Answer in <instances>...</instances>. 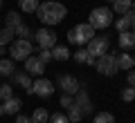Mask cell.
<instances>
[{"label":"cell","instance_id":"obj_1","mask_svg":"<svg viewBox=\"0 0 135 123\" xmlns=\"http://www.w3.org/2000/svg\"><path fill=\"white\" fill-rule=\"evenodd\" d=\"M36 16H38V20L43 25H50V27H52V25H59L68 16V9H65V5L56 2V0H45V2L38 5Z\"/></svg>","mask_w":135,"mask_h":123},{"label":"cell","instance_id":"obj_2","mask_svg":"<svg viewBox=\"0 0 135 123\" xmlns=\"http://www.w3.org/2000/svg\"><path fill=\"white\" fill-rule=\"evenodd\" d=\"M95 38V27L88 23H79L77 27H72L68 31V43L72 45H88V40Z\"/></svg>","mask_w":135,"mask_h":123},{"label":"cell","instance_id":"obj_3","mask_svg":"<svg viewBox=\"0 0 135 123\" xmlns=\"http://www.w3.org/2000/svg\"><path fill=\"white\" fill-rule=\"evenodd\" d=\"M88 18H90L88 25H92L95 29H108L113 25V9H108V7H95Z\"/></svg>","mask_w":135,"mask_h":123},{"label":"cell","instance_id":"obj_4","mask_svg":"<svg viewBox=\"0 0 135 123\" xmlns=\"http://www.w3.org/2000/svg\"><path fill=\"white\" fill-rule=\"evenodd\" d=\"M32 54H34L32 40H27V38H16V40H11V47H9V58L11 61H25Z\"/></svg>","mask_w":135,"mask_h":123},{"label":"cell","instance_id":"obj_5","mask_svg":"<svg viewBox=\"0 0 135 123\" xmlns=\"http://www.w3.org/2000/svg\"><path fill=\"white\" fill-rule=\"evenodd\" d=\"M95 67H97V72L99 74H104V76H115L117 74V54L115 52H106V54H101L99 58L95 61Z\"/></svg>","mask_w":135,"mask_h":123},{"label":"cell","instance_id":"obj_6","mask_svg":"<svg viewBox=\"0 0 135 123\" xmlns=\"http://www.w3.org/2000/svg\"><path fill=\"white\" fill-rule=\"evenodd\" d=\"M27 94H36V96H41V99H50V96L54 94V83L47 81V78H43V76H38V78L32 83V90H29Z\"/></svg>","mask_w":135,"mask_h":123},{"label":"cell","instance_id":"obj_7","mask_svg":"<svg viewBox=\"0 0 135 123\" xmlns=\"http://www.w3.org/2000/svg\"><path fill=\"white\" fill-rule=\"evenodd\" d=\"M108 47H110V38H108V36H95L92 40H88V45H86L88 54L95 56V58H99L101 54H106Z\"/></svg>","mask_w":135,"mask_h":123},{"label":"cell","instance_id":"obj_8","mask_svg":"<svg viewBox=\"0 0 135 123\" xmlns=\"http://www.w3.org/2000/svg\"><path fill=\"white\" fill-rule=\"evenodd\" d=\"M34 38H36L38 47H43V49H52L54 45H56V34H54L52 29H47V27H41L38 31L34 34Z\"/></svg>","mask_w":135,"mask_h":123},{"label":"cell","instance_id":"obj_9","mask_svg":"<svg viewBox=\"0 0 135 123\" xmlns=\"http://www.w3.org/2000/svg\"><path fill=\"white\" fill-rule=\"evenodd\" d=\"M59 87L63 90V94H72L74 96L79 92V81L72 74H61L59 76Z\"/></svg>","mask_w":135,"mask_h":123},{"label":"cell","instance_id":"obj_10","mask_svg":"<svg viewBox=\"0 0 135 123\" xmlns=\"http://www.w3.org/2000/svg\"><path fill=\"white\" fill-rule=\"evenodd\" d=\"M25 72H27L29 76H43L45 63L41 61L38 56H27V58H25Z\"/></svg>","mask_w":135,"mask_h":123},{"label":"cell","instance_id":"obj_11","mask_svg":"<svg viewBox=\"0 0 135 123\" xmlns=\"http://www.w3.org/2000/svg\"><path fill=\"white\" fill-rule=\"evenodd\" d=\"M74 96H77V99H74V103L81 108L83 116H86V114H92V103H90V96H88V92H86V90H79Z\"/></svg>","mask_w":135,"mask_h":123},{"label":"cell","instance_id":"obj_12","mask_svg":"<svg viewBox=\"0 0 135 123\" xmlns=\"http://www.w3.org/2000/svg\"><path fill=\"white\" fill-rule=\"evenodd\" d=\"M117 43H119V49L128 52V49H135V34L131 31H119V38H117Z\"/></svg>","mask_w":135,"mask_h":123},{"label":"cell","instance_id":"obj_13","mask_svg":"<svg viewBox=\"0 0 135 123\" xmlns=\"http://www.w3.org/2000/svg\"><path fill=\"white\" fill-rule=\"evenodd\" d=\"M133 67H135V56H131V54H126V52L117 54V69L131 72Z\"/></svg>","mask_w":135,"mask_h":123},{"label":"cell","instance_id":"obj_14","mask_svg":"<svg viewBox=\"0 0 135 123\" xmlns=\"http://www.w3.org/2000/svg\"><path fill=\"white\" fill-rule=\"evenodd\" d=\"M133 20H135V14L133 11H126V14H122V18L115 23V29L117 31H128L131 25H133Z\"/></svg>","mask_w":135,"mask_h":123},{"label":"cell","instance_id":"obj_15","mask_svg":"<svg viewBox=\"0 0 135 123\" xmlns=\"http://www.w3.org/2000/svg\"><path fill=\"white\" fill-rule=\"evenodd\" d=\"M2 108H5V114H11V116H16V114L20 112V108H23V103H20V99L11 96V99H7L5 103H2Z\"/></svg>","mask_w":135,"mask_h":123},{"label":"cell","instance_id":"obj_16","mask_svg":"<svg viewBox=\"0 0 135 123\" xmlns=\"http://www.w3.org/2000/svg\"><path fill=\"white\" fill-rule=\"evenodd\" d=\"M11 78H14V83L23 85L27 92L32 90V78H29V74H27V72H23V74H20V72H14V74H11Z\"/></svg>","mask_w":135,"mask_h":123},{"label":"cell","instance_id":"obj_17","mask_svg":"<svg viewBox=\"0 0 135 123\" xmlns=\"http://www.w3.org/2000/svg\"><path fill=\"white\" fill-rule=\"evenodd\" d=\"M16 72V65L11 58H0V76H11Z\"/></svg>","mask_w":135,"mask_h":123},{"label":"cell","instance_id":"obj_18","mask_svg":"<svg viewBox=\"0 0 135 123\" xmlns=\"http://www.w3.org/2000/svg\"><path fill=\"white\" fill-rule=\"evenodd\" d=\"M68 119H70V123H79L83 119V112H81V108H79L77 103H72L70 108H68V114H65Z\"/></svg>","mask_w":135,"mask_h":123},{"label":"cell","instance_id":"obj_19","mask_svg":"<svg viewBox=\"0 0 135 123\" xmlns=\"http://www.w3.org/2000/svg\"><path fill=\"white\" fill-rule=\"evenodd\" d=\"M70 56H72V54H70L68 47H59V45L52 47V61H68Z\"/></svg>","mask_w":135,"mask_h":123},{"label":"cell","instance_id":"obj_20","mask_svg":"<svg viewBox=\"0 0 135 123\" xmlns=\"http://www.w3.org/2000/svg\"><path fill=\"white\" fill-rule=\"evenodd\" d=\"M14 36H16V31H14V27H2L0 29V45H2V47H5V45H9L11 40H14Z\"/></svg>","mask_w":135,"mask_h":123},{"label":"cell","instance_id":"obj_21","mask_svg":"<svg viewBox=\"0 0 135 123\" xmlns=\"http://www.w3.org/2000/svg\"><path fill=\"white\" fill-rule=\"evenodd\" d=\"M50 121V112L45 108H36L32 114V123H47Z\"/></svg>","mask_w":135,"mask_h":123},{"label":"cell","instance_id":"obj_22","mask_svg":"<svg viewBox=\"0 0 135 123\" xmlns=\"http://www.w3.org/2000/svg\"><path fill=\"white\" fill-rule=\"evenodd\" d=\"M131 2L133 0H113V11L115 14H126V11H131Z\"/></svg>","mask_w":135,"mask_h":123},{"label":"cell","instance_id":"obj_23","mask_svg":"<svg viewBox=\"0 0 135 123\" xmlns=\"http://www.w3.org/2000/svg\"><path fill=\"white\" fill-rule=\"evenodd\" d=\"M18 7L25 11V14H36V9H38V0H18Z\"/></svg>","mask_w":135,"mask_h":123},{"label":"cell","instance_id":"obj_24","mask_svg":"<svg viewBox=\"0 0 135 123\" xmlns=\"http://www.w3.org/2000/svg\"><path fill=\"white\" fill-rule=\"evenodd\" d=\"M20 23H23V18H20L18 11H9V14L5 16V25L7 27H16V25H20Z\"/></svg>","mask_w":135,"mask_h":123},{"label":"cell","instance_id":"obj_25","mask_svg":"<svg viewBox=\"0 0 135 123\" xmlns=\"http://www.w3.org/2000/svg\"><path fill=\"white\" fill-rule=\"evenodd\" d=\"M14 31H16V36H18V38H27V40H29V36H32V29H29L25 23L16 25V27H14Z\"/></svg>","mask_w":135,"mask_h":123},{"label":"cell","instance_id":"obj_26","mask_svg":"<svg viewBox=\"0 0 135 123\" xmlns=\"http://www.w3.org/2000/svg\"><path fill=\"white\" fill-rule=\"evenodd\" d=\"M95 123H115V116L110 112H97L95 114Z\"/></svg>","mask_w":135,"mask_h":123},{"label":"cell","instance_id":"obj_27","mask_svg":"<svg viewBox=\"0 0 135 123\" xmlns=\"http://www.w3.org/2000/svg\"><path fill=\"white\" fill-rule=\"evenodd\" d=\"M122 101H124V103H133L135 101V87H126V90H122Z\"/></svg>","mask_w":135,"mask_h":123},{"label":"cell","instance_id":"obj_28","mask_svg":"<svg viewBox=\"0 0 135 123\" xmlns=\"http://www.w3.org/2000/svg\"><path fill=\"white\" fill-rule=\"evenodd\" d=\"M11 96H14V87L11 85H0V101H7V99H11Z\"/></svg>","mask_w":135,"mask_h":123},{"label":"cell","instance_id":"obj_29","mask_svg":"<svg viewBox=\"0 0 135 123\" xmlns=\"http://www.w3.org/2000/svg\"><path fill=\"white\" fill-rule=\"evenodd\" d=\"M72 58H74L77 63H86V58H88V49H86V47H79L77 52L72 54Z\"/></svg>","mask_w":135,"mask_h":123},{"label":"cell","instance_id":"obj_30","mask_svg":"<svg viewBox=\"0 0 135 123\" xmlns=\"http://www.w3.org/2000/svg\"><path fill=\"white\" fill-rule=\"evenodd\" d=\"M47 123H70V119H68L65 114L56 112V114H50V121Z\"/></svg>","mask_w":135,"mask_h":123},{"label":"cell","instance_id":"obj_31","mask_svg":"<svg viewBox=\"0 0 135 123\" xmlns=\"http://www.w3.org/2000/svg\"><path fill=\"white\" fill-rule=\"evenodd\" d=\"M38 58L43 63H50L52 61V49H43V47H38Z\"/></svg>","mask_w":135,"mask_h":123},{"label":"cell","instance_id":"obj_32","mask_svg":"<svg viewBox=\"0 0 135 123\" xmlns=\"http://www.w3.org/2000/svg\"><path fill=\"white\" fill-rule=\"evenodd\" d=\"M72 103H74L72 94H63V96H61V108H70Z\"/></svg>","mask_w":135,"mask_h":123},{"label":"cell","instance_id":"obj_33","mask_svg":"<svg viewBox=\"0 0 135 123\" xmlns=\"http://www.w3.org/2000/svg\"><path fill=\"white\" fill-rule=\"evenodd\" d=\"M16 123H32V119L25 114H16Z\"/></svg>","mask_w":135,"mask_h":123},{"label":"cell","instance_id":"obj_34","mask_svg":"<svg viewBox=\"0 0 135 123\" xmlns=\"http://www.w3.org/2000/svg\"><path fill=\"white\" fill-rule=\"evenodd\" d=\"M128 85H131V87H135V72H133V69L128 72Z\"/></svg>","mask_w":135,"mask_h":123},{"label":"cell","instance_id":"obj_35","mask_svg":"<svg viewBox=\"0 0 135 123\" xmlns=\"http://www.w3.org/2000/svg\"><path fill=\"white\" fill-rule=\"evenodd\" d=\"M95 61H97V58H95V56H90V54H88V58H86V65H95Z\"/></svg>","mask_w":135,"mask_h":123},{"label":"cell","instance_id":"obj_36","mask_svg":"<svg viewBox=\"0 0 135 123\" xmlns=\"http://www.w3.org/2000/svg\"><path fill=\"white\" fill-rule=\"evenodd\" d=\"M131 11H133V14H135V0H133V2H131Z\"/></svg>","mask_w":135,"mask_h":123},{"label":"cell","instance_id":"obj_37","mask_svg":"<svg viewBox=\"0 0 135 123\" xmlns=\"http://www.w3.org/2000/svg\"><path fill=\"white\" fill-rule=\"evenodd\" d=\"M2 114H5V108H2V105H0V116H2Z\"/></svg>","mask_w":135,"mask_h":123},{"label":"cell","instance_id":"obj_38","mask_svg":"<svg viewBox=\"0 0 135 123\" xmlns=\"http://www.w3.org/2000/svg\"><path fill=\"white\" fill-rule=\"evenodd\" d=\"M131 27H133V34H135V20H133V25H131Z\"/></svg>","mask_w":135,"mask_h":123},{"label":"cell","instance_id":"obj_39","mask_svg":"<svg viewBox=\"0 0 135 123\" xmlns=\"http://www.w3.org/2000/svg\"><path fill=\"white\" fill-rule=\"evenodd\" d=\"M0 9H2V0H0Z\"/></svg>","mask_w":135,"mask_h":123}]
</instances>
